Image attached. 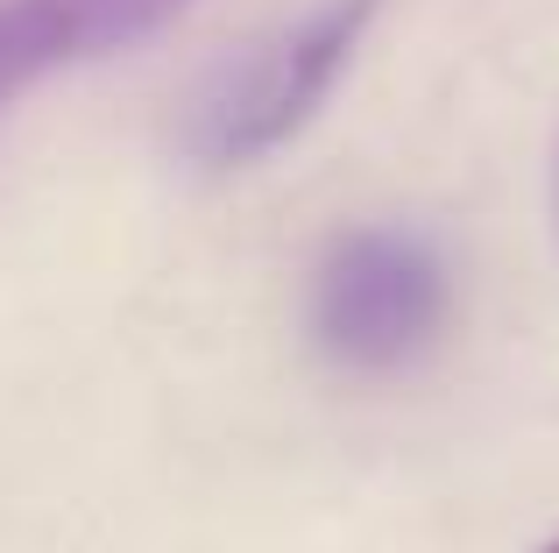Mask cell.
<instances>
[{"mask_svg":"<svg viewBox=\"0 0 559 553\" xmlns=\"http://www.w3.org/2000/svg\"><path fill=\"white\" fill-rule=\"evenodd\" d=\"M382 8L390 0H312L298 22L270 28L241 57H227L191 93L185 150L205 170H241L276 156L284 142H298L333 99V85L347 79V64H355L361 36L376 28Z\"/></svg>","mask_w":559,"mask_h":553,"instance_id":"6da1fadb","label":"cell"},{"mask_svg":"<svg viewBox=\"0 0 559 553\" xmlns=\"http://www.w3.org/2000/svg\"><path fill=\"white\" fill-rule=\"evenodd\" d=\"M453 319L447 256L418 227H347L312 270L305 327L312 348L347 376L411 369Z\"/></svg>","mask_w":559,"mask_h":553,"instance_id":"7a4b0ae2","label":"cell"},{"mask_svg":"<svg viewBox=\"0 0 559 553\" xmlns=\"http://www.w3.org/2000/svg\"><path fill=\"white\" fill-rule=\"evenodd\" d=\"M191 0H0V107L36 79L135 50Z\"/></svg>","mask_w":559,"mask_h":553,"instance_id":"3957f363","label":"cell"},{"mask_svg":"<svg viewBox=\"0 0 559 553\" xmlns=\"http://www.w3.org/2000/svg\"><path fill=\"white\" fill-rule=\"evenodd\" d=\"M552 242H559V150H552Z\"/></svg>","mask_w":559,"mask_h":553,"instance_id":"277c9868","label":"cell"},{"mask_svg":"<svg viewBox=\"0 0 559 553\" xmlns=\"http://www.w3.org/2000/svg\"><path fill=\"white\" fill-rule=\"evenodd\" d=\"M538 553H559V540H552V546H538Z\"/></svg>","mask_w":559,"mask_h":553,"instance_id":"5b68a950","label":"cell"}]
</instances>
